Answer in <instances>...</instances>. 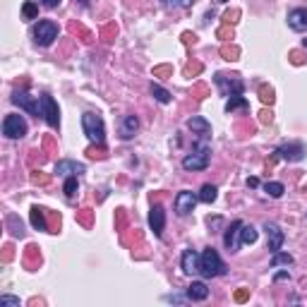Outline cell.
<instances>
[{"instance_id": "9a60e30c", "label": "cell", "mask_w": 307, "mask_h": 307, "mask_svg": "<svg viewBox=\"0 0 307 307\" xmlns=\"http://www.w3.org/2000/svg\"><path fill=\"white\" fill-rule=\"evenodd\" d=\"M139 132V118L137 115H123V120H120V125H118V135L123 137V139H132L135 135Z\"/></svg>"}, {"instance_id": "e0dca14e", "label": "cell", "mask_w": 307, "mask_h": 307, "mask_svg": "<svg viewBox=\"0 0 307 307\" xmlns=\"http://www.w3.org/2000/svg\"><path fill=\"white\" fill-rule=\"evenodd\" d=\"M46 216H48V209H43V206H38V204H34L32 211H29V221H32V226H34L36 231H46V233H51V226H48Z\"/></svg>"}, {"instance_id": "94428289", "label": "cell", "mask_w": 307, "mask_h": 307, "mask_svg": "<svg viewBox=\"0 0 307 307\" xmlns=\"http://www.w3.org/2000/svg\"><path fill=\"white\" fill-rule=\"evenodd\" d=\"M221 2H226V0H221Z\"/></svg>"}, {"instance_id": "e575fe53", "label": "cell", "mask_w": 307, "mask_h": 307, "mask_svg": "<svg viewBox=\"0 0 307 307\" xmlns=\"http://www.w3.org/2000/svg\"><path fill=\"white\" fill-rule=\"evenodd\" d=\"M115 231L125 233L127 231V211L125 209H115Z\"/></svg>"}, {"instance_id": "db71d44e", "label": "cell", "mask_w": 307, "mask_h": 307, "mask_svg": "<svg viewBox=\"0 0 307 307\" xmlns=\"http://www.w3.org/2000/svg\"><path fill=\"white\" fill-rule=\"evenodd\" d=\"M163 300H166V303H185L187 295H166Z\"/></svg>"}, {"instance_id": "f907efd6", "label": "cell", "mask_w": 307, "mask_h": 307, "mask_svg": "<svg viewBox=\"0 0 307 307\" xmlns=\"http://www.w3.org/2000/svg\"><path fill=\"white\" fill-rule=\"evenodd\" d=\"M206 223H209V228H221V226H223V218L221 216H214V218L209 216L206 218Z\"/></svg>"}, {"instance_id": "11a10c76", "label": "cell", "mask_w": 307, "mask_h": 307, "mask_svg": "<svg viewBox=\"0 0 307 307\" xmlns=\"http://www.w3.org/2000/svg\"><path fill=\"white\" fill-rule=\"evenodd\" d=\"M41 5H43V7H48V10H53V7L60 5V0H41Z\"/></svg>"}, {"instance_id": "bcb514c9", "label": "cell", "mask_w": 307, "mask_h": 307, "mask_svg": "<svg viewBox=\"0 0 307 307\" xmlns=\"http://www.w3.org/2000/svg\"><path fill=\"white\" fill-rule=\"evenodd\" d=\"M250 298V288H240V290H235V303H245Z\"/></svg>"}, {"instance_id": "cb8c5ba5", "label": "cell", "mask_w": 307, "mask_h": 307, "mask_svg": "<svg viewBox=\"0 0 307 307\" xmlns=\"http://www.w3.org/2000/svg\"><path fill=\"white\" fill-rule=\"evenodd\" d=\"M199 202H204V204H211V202H216V197H218V190H216V185H204L202 190H199Z\"/></svg>"}, {"instance_id": "1f68e13d", "label": "cell", "mask_w": 307, "mask_h": 307, "mask_svg": "<svg viewBox=\"0 0 307 307\" xmlns=\"http://www.w3.org/2000/svg\"><path fill=\"white\" fill-rule=\"evenodd\" d=\"M151 96H154L159 103H171V94L163 89L161 84H156V82H151Z\"/></svg>"}, {"instance_id": "6f0895ef", "label": "cell", "mask_w": 307, "mask_h": 307, "mask_svg": "<svg viewBox=\"0 0 307 307\" xmlns=\"http://www.w3.org/2000/svg\"><path fill=\"white\" fill-rule=\"evenodd\" d=\"M132 240H137V242L142 240V233H139L137 228H135V233H132ZM123 242H130V238H123Z\"/></svg>"}, {"instance_id": "9c48e42d", "label": "cell", "mask_w": 307, "mask_h": 307, "mask_svg": "<svg viewBox=\"0 0 307 307\" xmlns=\"http://www.w3.org/2000/svg\"><path fill=\"white\" fill-rule=\"evenodd\" d=\"M278 159H283V161H288V163H298V161H303L305 159V154H307V149L303 142H288V144H281L276 151H273Z\"/></svg>"}, {"instance_id": "f5cc1de1", "label": "cell", "mask_w": 307, "mask_h": 307, "mask_svg": "<svg viewBox=\"0 0 307 307\" xmlns=\"http://www.w3.org/2000/svg\"><path fill=\"white\" fill-rule=\"evenodd\" d=\"M259 120H262V123H264V125H269L271 120H273V115H271V110H262V113H259Z\"/></svg>"}, {"instance_id": "d6a6232c", "label": "cell", "mask_w": 307, "mask_h": 307, "mask_svg": "<svg viewBox=\"0 0 307 307\" xmlns=\"http://www.w3.org/2000/svg\"><path fill=\"white\" fill-rule=\"evenodd\" d=\"M77 223L84 226V228H91L94 226V211L91 209H79L77 211Z\"/></svg>"}, {"instance_id": "4dcf8cb0", "label": "cell", "mask_w": 307, "mask_h": 307, "mask_svg": "<svg viewBox=\"0 0 307 307\" xmlns=\"http://www.w3.org/2000/svg\"><path fill=\"white\" fill-rule=\"evenodd\" d=\"M22 17L27 19V22H32V19L38 17V5L34 0H27V2L22 5Z\"/></svg>"}, {"instance_id": "6da1fadb", "label": "cell", "mask_w": 307, "mask_h": 307, "mask_svg": "<svg viewBox=\"0 0 307 307\" xmlns=\"http://www.w3.org/2000/svg\"><path fill=\"white\" fill-rule=\"evenodd\" d=\"M82 130L84 135L89 137L91 144H101L106 146V125H103V118L99 113H84L82 115Z\"/></svg>"}, {"instance_id": "d590c367", "label": "cell", "mask_w": 307, "mask_h": 307, "mask_svg": "<svg viewBox=\"0 0 307 307\" xmlns=\"http://www.w3.org/2000/svg\"><path fill=\"white\" fill-rule=\"evenodd\" d=\"M70 32H72V34H79L84 43H91V38H94V34H91L89 29H84V27H82V24H77V22L70 24Z\"/></svg>"}, {"instance_id": "ba28073f", "label": "cell", "mask_w": 307, "mask_h": 307, "mask_svg": "<svg viewBox=\"0 0 307 307\" xmlns=\"http://www.w3.org/2000/svg\"><path fill=\"white\" fill-rule=\"evenodd\" d=\"M55 38H58V24L51 22V19H41L36 27H34V41L36 46H51Z\"/></svg>"}, {"instance_id": "816d5d0a", "label": "cell", "mask_w": 307, "mask_h": 307, "mask_svg": "<svg viewBox=\"0 0 307 307\" xmlns=\"http://www.w3.org/2000/svg\"><path fill=\"white\" fill-rule=\"evenodd\" d=\"M15 257V252H12V245H5L2 247V262H10Z\"/></svg>"}, {"instance_id": "7a4b0ae2", "label": "cell", "mask_w": 307, "mask_h": 307, "mask_svg": "<svg viewBox=\"0 0 307 307\" xmlns=\"http://www.w3.org/2000/svg\"><path fill=\"white\" fill-rule=\"evenodd\" d=\"M199 273L204 278H214V276H223L226 273V264L218 257V252L214 247H206L204 252L199 254Z\"/></svg>"}, {"instance_id": "ee69618b", "label": "cell", "mask_w": 307, "mask_h": 307, "mask_svg": "<svg viewBox=\"0 0 307 307\" xmlns=\"http://www.w3.org/2000/svg\"><path fill=\"white\" fill-rule=\"evenodd\" d=\"M238 17H240V10H228V12H226V15H223V22H226V24H235V22H238Z\"/></svg>"}, {"instance_id": "5bb4252c", "label": "cell", "mask_w": 307, "mask_h": 307, "mask_svg": "<svg viewBox=\"0 0 307 307\" xmlns=\"http://www.w3.org/2000/svg\"><path fill=\"white\" fill-rule=\"evenodd\" d=\"M185 125H187V130H192V135H197L199 139L211 137V125H209V120L202 118V115H192V118H187Z\"/></svg>"}, {"instance_id": "2e32d148", "label": "cell", "mask_w": 307, "mask_h": 307, "mask_svg": "<svg viewBox=\"0 0 307 307\" xmlns=\"http://www.w3.org/2000/svg\"><path fill=\"white\" fill-rule=\"evenodd\" d=\"M87 171V166L84 163H77V161H70V159H60V161L55 163V173L58 175H82Z\"/></svg>"}, {"instance_id": "484cf974", "label": "cell", "mask_w": 307, "mask_h": 307, "mask_svg": "<svg viewBox=\"0 0 307 307\" xmlns=\"http://www.w3.org/2000/svg\"><path fill=\"white\" fill-rule=\"evenodd\" d=\"M63 192H65V197H68V199L77 197V192H79V182H77V175H68V178H65Z\"/></svg>"}, {"instance_id": "7402d4cb", "label": "cell", "mask_w": 307, "mask_h": 307, "mask_svg": "<svg viewBox=\"0 0 307 307\" xmlns=\"http://www.w3.org/2000/svg\"><path fill=\"white\" fill-rule=\"evenodd\" d=\"M5 228L12 233V238H24V226H22L17 214H10V216L5 218Z\"/></svg>"}, {"instance_id": "5b68a950", "label": "cell", "mask_w": 307, "mask_h": 307, "mask_svg": "<svg viewBox=\"0 0 307 307\" xmlns=\"http://www.w3.org/2000/svg\"><path fill=\"white\" fill-rule=\"evenodd\" d=\"M38 101H41V118L48 123V127L58 130V127H60V108H58L55 99L51 94H41Z\"/></svg>"}, {"instance_id": "603a6c76", "label": "cell", "mask_w": 307, "mask_h": 307, "mask_svg": "<svg viewBox=\"0 0 307 307\" xmlns=\"http://www.w3.org/2000/svg\"><path fill=\"white\" fill-rule=\"evenodd\" d=\"M38 264H41V252H38L36 245H29L27 252H24V267L27 269H36Z\"/></svg>"}, {"instance_id": "30bf717a", "label": "cell", "mask_w": 307, "mask_h": 307, "mask_svg": "<svg viewBox=\"0 0 307 307\" xmlns=\"http://www.w3.org/2000/svg\"><path fill=\"white\" fill-rule=\"evenodd\" d=\"M199 202V197L195 192H190V190H182L178 192V197L173 202V209H175V214L178 216H187V214H192L195 211V204Z\"/></svg>"}, {"instance_id": "7bdbcfd3", "label": "cell", "mask_w": 307, "mask_h": 307, "mask_svg": "<svg viewBox=\"0 0 307 307\" xmlns=\"http://www.w3.org/2000/svg\"><path fill=\"white\" fill-rule=\"evenodd\" d=\"M154 77H173V68L171 65H156L154 68Z\"/></svg>"}, {"instance_id": "52a82bcc", "label": "cell", "mask_w": 307, "mask_h": 307, "mask_svg": "<svg viewBox=\"0 0 307 307\" xmlns=\"http://www.w3.org/2000/svg\"><path fill=\"white\" fill-rule=\"evenodd\" d=\"M2 135L7 139H22L27 135V120L22 115H17V113L5 115V120H2Z\"/></svg>"}, {"instance_id": "ffe728a7", "label": "cell", "mask_w": 307, "mask_h": 307, "mask_svg": "<svg viewBox=\"0 0 307 307\" xmlns=\"http://www.w3.org/2000/svg\"><path fill=\"white\" fill-rule=\"evenodd\" d=\"M180 267L185 273H197L199 271V254L195 250H185L180 257Z\"/></svg>"}, {"instance_id": "ac0fdd59", "label": "cell", "mask_w": 307, "mask_h": 307, "mask_svg": "<svg viewBox=\"0 0 307 307\" xmlns=\"http://www.w3.org/2000/svg\"><path fill=\"white\" fill-rule=\"evenodd\" d=\"M288 27L293 32H307V7H295L288 12Z\"/></svg>"}, {"instance_id": "c3c4849f", "label": "cell", "mask_w": 307, "mask_h": 307, "mask_svg": "<svg viewBox=\"0 0 307 307\" xmlns=\"http://www.w3.org/2000/svg\"><path fill=\"white\" fill-rule=\"evenodd\" d=\"M182 43H185V46H195V43H197V34L185 32V34H182Z\"/></svg>"}, {"instance_id": "ab89813d", "label": "cell", "mask_w": 307, "mask_h": 307, "mask_svg": "<svg viewBox=\"0 0 307 307\" xmlns=\"http://www.w3.org/2000/svg\"><path fill=\"white\" fill-rule=\"evenodd\" d=\"M115 34H118V27H115V24H106V27L101 29V38H103V41H113Z\"/></svg>"}, {"instance_id": "f35d334b", "label": "cell", "mask_w": 307, "mask_h": 307, "mask_svg": "<svg viewBox=\"0 0 307 307\" xmlns=\"http://www.w3.org/2000/svg\"><path fill=\"white\" fill-rule=\"evenodd\" d=\"M202 70H204V68H202V63H187V65H185V77H190V79H192V77H197Z\"/></svg>"}, {"instance_id": "277c9868", "label": "cell", "mask_w": 307, "mask_h": 307, "mask_svg": "<svg viewBox=\"0 0 307 307\" xmlns=\"http://www.w3.org/2000/svg\"><path fill=\"white\" fill-rule=\"evenodd\" d=\"M214 82H216L221 96H226V99H231V96H240V94L245 91V84H242V79H240L238 74L216 72L214 74Z\"/></svg>"}, {"instance_id": "91938a15", "label": "cell", "mask_w": 307, "mask_h": 307, "mask_svg": "<svg viewBox=\"0 0 307 307\" xmlns=\"http://www.w3.org/2000/svg\"><path fill=\"white\" fill-rule=\"evenodd\" d=\"M74 2H79V5H89V0H74Z\"/></svg>"}, {"instance_id": "b9f144b4", "label": "cell", "mask_w": 307, "mask_h": 307, "mask_svg": "<svg viewBox=\"0 0 307 307\" xmlns=\"http://www.w3.org/2000/svg\"><path fill=\"white\" fill-rule=\"evenodd\" d=\"M0 307H19V298H15V295H0Z\"/></svg>"}, {"instance_id": "836d02e7", "label": "cell", "mask_w": 307, "mask_h": 307, "mask_svg": "<svg viewBox=\"0 0 307 307\" xmlns=\"http://www.w3.org/2000/svg\"><path fill=\"white\" fill-rule=\"evenodd\" d=\"M259 101H262L264 106H271V103L276 101V96H273V89H271L269 84H262V87H259Z\"/></svg>"}, {"instance_id": "8992f818", "label": "cell", "mask_w": 307, "mask_h": 307, "mask_svg": "<svg viewBox=\"0 0 307 307\" xmlns=\"http://www.w3.org/2000/svg\"><path fill=\"white\" fill-rule=\"evenodd\" d=\"M12 103L19 106L22 110H27L29 115H41V101H38V96H32L27 89H15L12 91Z\"/></svg>"}, {"instance_id": "f6af8a7d", "label": "cell", "mask_w": 307, "mask_h": 307, "mask_svg": "<svg viewBox=\"0 0 307 307\" xmlns=\"http://www.w3.org/2000/svg\"><path fill=\"white\" fill-rule=\"evenodd\" d=\"M206 94H209L206 84H195V87H192V96H195V99H204Z\"/></svg>"}, {"instance_id": "7dc6e473", "label": "cell", "mask_w": 307, "mask_h": 307, "mask_svg": "<svg viewBox=\"0 0 307 307\" xmlns=\"http://www.w3.org/2000/svg\"><path fill=\"white\" fill-rule=\"evenodd\" d=\"M290 63H293V65H303V63H305V55L300 53V51H290Z\"/></svg>"}, {"instance_id": "f546056e", "label": "cell", "mask_w": 307, "mask_h": 307, "mask_svg": "<svg viewBox=\"0 0 307 307\" xmlns=\"http://www.w3.org/2000/svg\"><path fill=\"white\" fill-rule=\"evenodd\" d=\"M221 58L228 60V63H235L240 58V48L233 46V43H226V46H221Z\"/></svg>"}, {"instance_id": "9f6ffc18", "label": "cell", "mask_w": 307, "mask_h": 307, "mask_svg": "<svg viewBox=\"0 0 307 307\" xmlns=\"http://www.w3.org/2000/svg\"><path fill=\"white\" fill-rule=\"evenodd\" d=\"M286 278H290L288 271H278V273H273V281H286Z\"/></svg>"}, {"instance_id": "d6986e66", "label": "cell", "mask_w": 307, "mask_h": 307, "mask_svg": "<svg viewBox=\"0 0 307 307\" xmlns=\"http://www.w3.org/2000/svg\"><path fill=\"white\" fill-rule=\"evenodd\" d=\"M185 295H187V300H192V303H202V300L209 298V288H206L204 281H192V283L187 286V290H185Z\"/></svg>"}, {"instance_id": "4fadbf2b", "label": "cell", "mask_w": 307, "mask_h": 307, "mask_svg": "<svg viewBox=\"0 0 307 307\" xmlns=\"http://www.w3.org/2000/svg\"><path fill=\"white\" fill-rule=\"evenodd\" d=\"M149 228L154 231L156 238H161L163 235V228H166V209H163V204H151V211H149Z\"/></svg>"}, {"instance_id": "d4e9b609", "label": "cell", "mask_w": 307, "mask_h": 307, "mask_svg": "<svg viewBox=\"0 0 307 307\" xmlns=\"http://www.w3.org/2000/svg\"><path fill=\"white\" fill-rule=\"evenodd\" d=\"M257 238H259L257 228H254V226H245V223H242V231H240V242H242V245H254V242H257Z\"/></svg>"}, {"instance_id": "3957f363", "label": "cell", "mask_w": 307, "mask_h": 307, "mask_svg": "<svg viewBox=\"0 0 307 307\" xmlns=\"http://www.w3.org/2000/svg\"><path fill=\"white\" fill-rule=\"evenodd\" d=\"M209 161H211V149L204 144H197L182 159V168L185 171H204V168H209Z\"/></svg>"}, {"instance_id": "4316f807", "label": "cell", "mask_w": 307, "mask_h": 307, "mask_svg": "<svg viewBox=\"0 0 307 307\" xmlns=\"http://www.w3.org/2000/svg\"><path fill=\"white\" fill-rule=\"evenodd\" d=\"M159 2L163 10H187V7H192L195 0H159Z\"/></svg>"}, {"instance_id": "7c38bea8", "label": "cell", "mask_w": 307, "mask_h": 307, "mask_svg": "<svg viewBox=\"0 0 307 307\" xmlns=\"http://www.w3.org/2000/svg\"><path fill=\"white\" fill-rule=\"evenodd\" d=\"M240 231H242V221H233L226 231H223V245L228 252H238L240 250Z\"/></svg>"}, {"instance_id": "8fae6325", "label": "cell", "mask_w": 307, "mask_h": 307, "mask_svg": "<svg viewBox=\"0 0 307 307\" xmlns=\"http://www.w3.org/2000/svg\"><path fill=\"white\" fill-rule=\"evenodd\" d=\"M264 233H267V240H269V250L271 252H278L283 247V240H286L281 226L273 223V221H264Z\"/></svg>"}, {"instance_id": "680465c9", "label": "cell", "mask_w": 307, "mask_h": 307, "mask_svg": "<svg viewBox=\"0 0 307 307\" xmlns=\"http://www.w3.org/2000/svg\"><path fill=\"white\" fill-rule=\"evenodd\" d=\"M257 185H259L257 178H247V187H257Z\"/></svg>"}, {"instance_id": "44dd1931", "label": "cell", "mask_w": 307, "mask_h": 307, "mask_svg": "<svg viewBox=\"0 0 307 307\" xmlns=\"http://www.w3.org/2000/svg\"><path fill=\"white\" fill-rule=\"evenodd\" d=\"M238 110H240V113H250V101H247L242 94H240V96H231V99L226 101V113L233 115Z\"/></svg>"}, {"instance_id": "60d3db41", "label": "cell", "mask_w": 307, "mask_h": 307, "mask_svg": "<svg viewBox=\"0 0 307 307\" xmlns=\"http://www.w3.org/2000/svg\"><path fill=\"white\" fill-rule=\"evenodd\" d=\"M216 36L223 38V41H231V38H233V27H231V24H226V27H218V29H216Z\"/></svg>"}, {"instance_id": "f1b7e54d", "label": "cell", "mask_w": 307, "mask_h": 307, "mask_svg": "<svg viewBox=\"0 0 307 307\" xmlns=\"http://www.w3.org/2000/svg\"><path fill=\"white\" fill-rule=\"evenodd\" d=\"M264 192L269 195V197L273 199H278V197H283V192H286V187H283V182H264Z\"/></svg>"}, {"instance_id": "83f0119b", "label": "cell", "mask_w": 307, "mask_h": 307, "mask_svg": "<svg viewBox=\"0 0 307 307\" xmlns=\"http://www.w3.org/2000/svg\"><path fill=\"white\" fill-rule=\"evenodd\" d=\"M288 264H293V257H290L288 252H271V267L276 269V267H288Z\"/></svg>"}, {"instance_id": "74e56055", "label": "cell", "mask_w": 307, "mask_h": 307, "mask_svg": "<svg viewBox=\"0 0 307 307\" xmlns=\"http://www.w3.org/2000/svg\"><path fill=\"white\" fill-rule=\"evenodd\" d=\"M87 156H89V159H106V146L91 144L89 149H87Z\"/></svg>"}, {"instance_id": "681fc988", "label": "cell", "mask_w": 307, "mask_h": 307, "mask_svg": "<svg viewBox=\"0 0 307 307\" xmlns=\"http://www.w3.org/2000/svg\"><path fill=\"white\" fill-rule=\"evenodd\" d=\"M43 151H48V154H53V151H55L53 137H46V139H43Z\"/></svg>"}, {"instance_id": "8d00e7d4", "label": "cell", "mask_w": 307, "mask_h": 307, "mask_svg": "<svg viewBox=\"0 0 307 307\" xmlns=\"http://www.w3.org/2000/svg\"><path fill=\"white\" fill-rule=\"evenodd\" d=\"M29 180H32V185H48V182H51V175H46V173H41V171H32Z\"/></svg>"}]
</instances>
